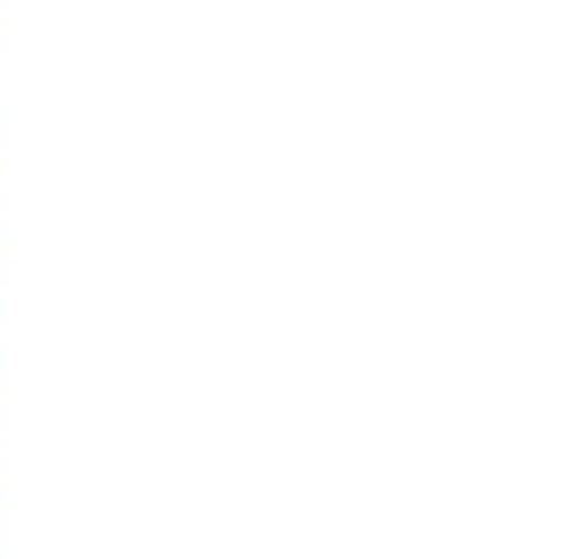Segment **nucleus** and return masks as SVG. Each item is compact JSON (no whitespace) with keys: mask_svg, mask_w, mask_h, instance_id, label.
<instances>
[]
</instances>
